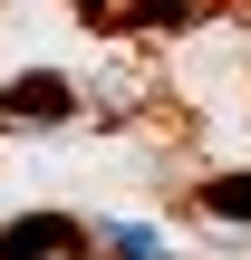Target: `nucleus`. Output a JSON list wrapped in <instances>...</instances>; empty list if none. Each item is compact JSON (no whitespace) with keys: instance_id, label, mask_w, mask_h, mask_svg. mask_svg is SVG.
Returning a JSON list of instances; mask_svg holds the SVG:
<instances>
[{"instance_id":"obj_1","label":"nucleus","mask_w":251,"mask_h":260,"mask_svg":"<svg viewBox=\"0 0 251 260\" xmlns=\"http://www.w3.org/2000/svg\"><path fill=\"white\" fill-rule=\"evenodd\" d=\"M68 125H87V87L68 68H19L0 87V135H68Z\"/></svg>"},{"instance_id":"obj_4","label":"nucleus","mask_w":251,"mask_h":260,"mask_svg":"<svg viewBox=\"0 0 251 260\" xmlns=\"http://www.w3.org/2000/svg\"><path fill=\"white\" fill-rule=\"evenodd\" d=\"M193 203H203L213 222H232V232H251V164H242V174H213V183H203Z\"/></svg>"},{"instance_id":"obj_2","label":"nucleus","mask_w":251,"mask_h":260,"mask_svg":"<svg viewBox=\"0 0 251 260\" xmlns=\"http://www.w3.org/2000/svg\"><path fill=\"white\" fill-rule=\"evenodd\" d=\"M97 251V222L77 212H10L0 222V260H87Z\"/></svg>"},{"instance_id":"obj_3","label":"nucleus","mask_w":251,"mask_h":260,"mask_svg":"<svg viewBox=\"0 0 251 260\" xmlns=\"http://www.w3.org/2000/svg\"><path fill=\"white\" fill-rule=\"evenodd\" d=\"M97 260H174V241L155 222H97Z\"/></svg>"}]
</instances>
